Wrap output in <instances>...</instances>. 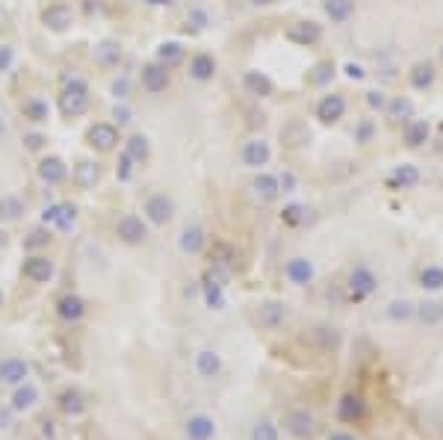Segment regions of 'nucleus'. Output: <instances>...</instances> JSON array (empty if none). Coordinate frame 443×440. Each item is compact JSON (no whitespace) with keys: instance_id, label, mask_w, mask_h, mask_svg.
I'll list each match as a JSON object with an SVG mask.
<instances>
[{"instance_id":"c03bdc74","label":"nucleus","mask_w":443,"mask_h":440,"mask_svg":"<svg viewBox=\"0 0 443 440\" xmlns=\"http://www.w3.org/2000/svg\"><path fill=\"white\" fill-rule=\"evenodd\" d=\"M51 246V231L48 228H33L24 236V248L27 251H38V248H48Z\"/></svg>"},{"instance_id":"cd10ccee","label":"nucleus","mask_w":443,"mask_h":440,"mask_svg":"<svg viewBox=\"0 0 443 440\" xmlns=\"http://www.w3.org/2000/svg\"><path fill=\"white\" fill-rule=\"evenodd\" d=\"M243 86L251 98H272V92H275V83L269 80V74L257 71V68H249L243 74Z\"/></svg>"},{"instance_id":"6e6552de","label":"nucleus","mask_w":443,"mask_h":440,"mask_svg":"<svg viewBox=\"0 0 443 440\" xmlns=\"http://www.w3.org/2000/svg\"><path fill=\"white\" fill-rule=\"evenodd\" d=\"M239 159H243V166L260 172L264 166H269V159H272V148L264 136H254L249 139V142H243V151H239Z\"/></svg>"},{"instance_id":"4d7b16f0","label":"nucleus","mask_w":443,"mask_h":440,"mask_svg":"<svg viewBox=\"0 0 443 440\" xmlns=\"http://www.w3.org/2000/svg\"><path fill=\"white\" fill-rule=\"evenodd\" d=\"M278 184H281V192H296V187H298V181H296L293 172H284V174H281Z\"/></svg>"},{"instance_id":"6ab92c4d","label":"nucleus","mask_w":443,"mask_h":440,"mask_svg":"<svg viewBox=\"0 0 443 440\" xmlns=\"http://www.w3.org/2000/svg\"><path fill=\"white\" fill-rule=\"evenodd\" d=\"M177 248L184 254H189V257H198L201 251L207 248V231L201 225H187L184 231H180V236H177Z\"/></svg>"},{"instance_id":"7ed1b4c3","label":"nucleus","mask_w":443,"mask_h":440,"mask_svg":"<svg viewBox=\"0 0 443 440\" xmlns=\"http://www.w3.org/2000/svg\"><path fill=\"white\" fill-rule=\"evenodd\" d=\"M281 426H284V431L296 440H313L319 431V419L308 408H290L284 414V419H281Z\"/></svg>"},{"instance_id":"5fc2aeb1","label":"nucleus","mask_w":443,"mask_h":440,"mask_svg":"<svg viewBox=\"0 0 443 440\" xmlns=\"http://www.w3.org/2000/svg\"><path fill=\"white\" fill-rule=\"evenodd\" d=\"M45 142H48V139H45L42 133H27V136H24V145H27L30 151H42Z\"/></svg>"},{"instance_id":"4c0bfd02","label":"nucleus","mask_w":443,"mask_h":440,"mask_svg":"<svg viewBox=\"0 0 443 440\" xmlns=\"http://www.w3.org/2000/svg\"><path fill=\"white\" fill-rule=\"evenodd\" d=\"M21 112L33 125H45L51 118V107H48V101H42V98H27V101L21 104Z\"/></svg>"},{"instance_id":"f704fd0d","label":"nucleus","mask_w":443,"mask_h":440,"mask_svg":"<svg viewBox=\"0 0 443 440\" xmlns=\"http://www.w3.org/2000/svg\"><path fill=\"white\" fill-rule=\"evenodd\" d=\"M125 154L133 159V163H148L151 159V142H148V136L145 133H133L127 142H125Z\"/></svg>"},{"instance_id":"f3484780","label":"nucleus","mask_w":443,"mask_h":440,"mask_svg":"<svg viewBox=\"0 0 443 440\" xmlns=\"http://www.w3.org/2000/svg\"><path fill=\"white\" fill-rule=\"evenodd\" d=\"M56 405H59V411H63L66 417L77 419V417H83V414L89 411V399H86V393H83V390H77V387H66L63 393L56 396Z\"/></svg>"},{"instance_id":"39448f33","label":"nucleus","mask_w":443,"mask_h":440,"mask_svg":"<svg viewBox=\"0 0 443 440\" xmlns=\"http://www.w3.org/2000/svg\"><path fill=\"white\" fill-rule=\"evenodd\" d=\"M346 110H349L346 98L340 92H328V95H322L316 101L313 115L319 118V125H337V122H343V118H346Z\"/></svg>"},{"instance_id":"58836bf2","label":"nucleus","mask_w":443,"mask_h":440,"mask_svg":"<svg viewBox=\"0 0 443 440\" xmlns=\"http://www.w3.org/2000/svg\"><path fill=\"white\" fill-rule=\"evenodd\" d=\"M180 59H184V45H180V42H160L157 45V63L160 66L174 68Z\"/></svg>"},{"instance_id":"a18cd8bd","label":"nucleus","mask_w":443,"mask_h":440,"mask_svg":"<svg viewBox=\"0 0 443 440\" xmlns=\"http://www.w3.org/2000/svg\"><path fill=\"white\" fill-rule=\"evenodd\" d=\"M251 440H278V426L272 419H260V423L251 429Z\"/></svg>"},{"instance_id":"b1692460","label":"nucleus","mask_w":443,"mask_h":440,"mask_svg":"<svg viewBox=\"0 0 443 440\" xmlns=\"http://www.w3.org/2000/svg\"><path fill=\"white\" fill-rule=\"evenodd\" d=\"M434 77H437V68H434L432 59H419V63H414L408 71V83L417 92H426L434 86Z\"/></svg>"},{"instance_id":"864d4df0","label":"nucleus","mask_w":443,"mask_h":440,"mask_svg":"<svg viewBox=\"0 0 443 440\" xmlns=\"http://www.w3.org/2000/svg\"><path fill=\"white\" fill-rule=\"evenodd\" d=\"M15 63V51L9 45H0V71H9Z\"/></svg>"},{"instance_id":"9b49d317","label":"nucleus","mask_w":443,"mask_h":440,"mask_svg":"<svg viewBox=\"0 0 443 440\" xmlns=\"http://www.w3.org/2000/svg\"><path fill=\"white\" fill-rule=\"evenodd\" d=\"M284 278L293 284V287H308L313 284V278H316V269H313V260L308 257H290L287 263H284Z\"/></svg>"},{"instance_id":"4be33fe9","label":"nucleus","mask_w":443,"mask_h":440,"mask_svg":"<svg viewBox=\"0 0 443 440\" xmlns=\"http://www.w3.org/2000/svg\"><path fill=\"white\" fill-rule=\"evenodd\" d=\"M287 38L293 45H298V48H311V45H316L322 38V24H316V21H296V24H290Z\"/></svg>"},{"instance_id":"a878e982","label":"nucleus","mask_w":443,"mask_h":440,"mask_svg":"<svg viewBox=\"0 0 443 440\" xmlns=\"http://www.w3.org/2000/svg\"><path fill=\"white\" fill-rule=\"evenodd\" d=\"M429 136H432V127H429V122H422V118H408L405 127H402V142L408 148H422L429 142Z\"/></svg>"},{"instance_id":"423d86ee","label":"nucleus","mask_w":443,"mask_h":440,"mask_svg":"<svg viewBox=\"0 0 443 440\" xmlns=\"http://www.w3.org/2000/svg\"><path fill=\"white\" fill-rule=\"evenodd\" d=\"M115 234H118V239H122L125 246H142L148 239V222L142 216H136V213H125L122 219H118Z\"/></svg>"},{"instance_id":"ea45409f","label":"nucleus","mask_w":443,"mask_h":440,"mask_svg":"<svg viewBox=\"0 0 443 440\" xmlns=\"http://www.w3.org/2000/svg\"><path fill=\"white\" fill-rule=\"evenodd\" d=\"M308 219H311L308 204H287L284 210H281V222H284L287 228H301V225H308Z\"/></svg>"},{"instance_id":"f257e3e1","label":"nucleus","mask_w":443,"mask_h":440,"mask_svg":"<svg viewBox=\"0 0 443 440\" xmlns=\"http://www.w3.org/2000/svg\"><path fill=\"white\" fill-rule=\"evenodd\" d=\"M59 110H63L66 118H77V115H83L89 110V86H86V80H80V77H71L63 95H59Z\"/></svg>"},{"instance_id":"4468645a","label":"nucleus","mask_w":443,"mask_h":440,"mask_svg":"<svg viewBox=\"0 0 443 440\" xmlns=\"http://www.w3.org/2000/svg\"><path fill=\"white\" fill-rule=\"evenodd\" d=\"M38 402H42V393H38V387L33 382H24V384H18L12 387V396H9V408L15 414H30Z\"/></svg>"},{"instance_id":"dca6fc26","label":"nucleus","mask_w":443,"mask_h":440,"mask_svg":"<svg viewBox=\"0 0 443 440\" xmlns=\"http://www.w3.org/2000/svg\"><path fill=\"white\" fill-rule=\"evenodd\" d=\"M24 382H30V364L24 357H4V361H0V384L18 387Z\"/></svg>"},{"instance_id":"0e129e2a","label":"nucleus","mask_w":443,"mask_h":440,"mask_svg":"<svg viewBox=\"0 0 443 440\" xmlns=\"http://www.w3.org/2000/svg\"><path fill=\"white\" fill-rule=\"evenodd\" d=\"M145 4H151V6H172V0H145Z\"/></svg>"},{"instance_id":"bf43d9fd","label":"nucleus","mask_w":443,"mask_h":440,"mask_svg":"<svg viewBox=\"0 0 443 440\" xmlns=\"http://www.w3.org/2000/svg\"><path fill=\"white\" fill-rule=\"evenodd\" d=\"M325 440H360V437L352 434V431H346V429H334V431H328Z\"/></svg>"},{"instance_id":"c9c22d12","label":"nucleus","mask_w":443,"mask_h":440,"mask_svg":"<svg viewBox=\"0 0 443 440\" xmlns=\"http://www.w3.org/2000/svg\"><path fill=\"white\" fill-rule=\"evenodd\" d=\"M355 6H358L355 0H325V4H322V9H325L331 24H346L355 15Z\"/></svg>"},{"instance_id":"e2e57ef3","label":"nucleus","mask_w":443,"mask_h":440,"mask_svg":"<svg viewBox=\"0 0 443 440\" xmlns=\"http://www.w3.org/2000/svg\"><path fill=\"white\" fill-rule=\"evenodd\" d=\"M251 6H272V4H278V0H249Z\"/></svg>"},{"instance_id":"13d9d810","label":"nucleus","mask_w":443,"mask_h":440,"mask_svg":"<svg viewBox=\"0 0 443 440\" xmlns=\"http://www.w3.org/2000/svg\"><path fill=\"white\" fill-rule=\"evenodd\" d=\"M113 118H115L118 125H127L130 118H133V112H130V110H127L125 104H115V107H113Z\"/></svg>"},{"instance_id":"20e7f679","label":"nucleus","mask_w":443,"mask_h":440,"mask_svg":"<svg viewBox=\"0 0 443 440\" xmlns=\"http://www.w3.org/2000/svg\"><path fill=\"white\" fill-rule=\"evenodd\" d=\"M145 222L148 225H157V228H166L172 219H174V198L166 195V192H154L148 201H145Z\"/></svg>"},{"instance_id":"c756f323","label":"nucleus","mask_w":443,"mask_h":440,"mask_svg":"<svg viewBox=\"0 0 443 440\" xmlns=\"http://www.w3.org/2000/svg\"><path fill=\"white\" fill-rule=\"evenodd\" d=\"M122 59H125V51L118 42H113V38H104V42L95 45V63L100 68H118Z\"/></svg>"},{"instance_id":"f03ea898","label":"nucleus","mask_w":443,"mask_h":440,"mask_svg":"<svg viewBox=\"0 0 443 440\" xmlns=\"http://www.w3.org/2000/svg\"><path fill=\"white\" fill-rule=\"evenodd\" d=\"M375 290H378V275L367 263H355L346 275V295L352 302H364Z\"/></svg>"},{"instance_id":"7c9ffc66","label":"nucleus","mask_w":443,"mask_h":440,"mask_svg":"<svg viewBox=\"0 0 443 440\" xmlns=\"http://www.w3.org/2000/svg\"><path fill=\"white\" fill-rule=\"evenodd\" d=\"M419 181H422V174H419V169H417L414 163L396 166V169L390 172V177H387V184H390L393 189H414V187H419Z\"/></svg>"},{"instance_id":"a19ab883","label":"nucleus","mask_w":443,"mask_h":440,"mask_svg":"<svg viewBox=\"0 0 443 440\" xmlns=\"http://www.w3.org/2000/svg\"><path fill=\"white\" fill-rule=\"evenodd\" d=\"M311 340H316L322 349H337L340 340H343V334H340V328H334V325H316L311 331Z\"/></svg>"},{"instance_id":"393cba45","label":"nucleus","mask_w":443,"mask_h":440,"mask_svg":"<svg viewBox=\"0 0 443 440\" xmlns=\"http://www.w3.org/2000/svg\"><path fill=\"white\" fill-rule=\"evenodd\" d=\"M216 56L213 53H195L192 59H189V77L195 80V83H210V80L216 77Z\"/></svg>"},{"instance_id":"052dcab7","label":"nucleus","mask_w":443,"mask_h":440,"mask_svg":"<svg viewBox=\"0 0 443 440\" xmlns=\"http://www.w3.org/2000/svg\"><path fill=\"white\" fill-rule=\"evenodd\" d=\"M346 77L360 80V77H364V66H358V63H346Z\"/></svg>"},{"instance_id":"603ef678","label":"nucleus","mask_w":443,"mask_h":440,"mask_svg":"<svg viewBox=\"0 0 443 440\" xmlns=\"http://www.w3.org/2000/svg\"><path fill=\"white\" fill-rule=\"evenodd\" d=\"M110 92L118 98V101H125V98H127V92H130V80H127V77H118V80H113Z\"/></svg>"},{"instance_id":"bb28decb","label":"nucleus","mask_w":443,"mask_h":440,"mask_svg":"<svg viewBox=\"0 0 443 440\" xmlns=\"http://www.w3.org/2000/svg\"><path fill=\"white\" fill-rule=\"evenodd\" d=\"M251 192L254 198H260L264 204H272L275 198L281 195V184H278V177L269 174V172H257V177L251 181Z\"/></svg>"},{"instance_id":"680f3d73","label":"nucleus","mask_w":443,"mask_h":440,"mask_svg":"<svg viewBox=\"0 0 443 440\" xmlns=\"http://www.w3.org/2000/svg\"><path fill=\"white\" fill-rule=\"evenodd\" d=\"M189 21H195V27L201 30V27H207V15L201 12V9H192V12H189Z\"/></svg>"},{"instance_id":"72a5a7b5","label":"nucleus","mask_w":443,"mask_h":440,"mask_svg":"<svg viewBox=\"0 0 443 440\" xmlns=\"http://www.w3.org/2000/svg\"><path fill=\"white\" fill-rule=\"evenodd\" d=\"M71 177H74V184H77V187L92 189V187L100 181V166L92 163V159H80V163L74 166V172H71Z\"/></svg>"},{"instance_id":"69168bd1","label":"nucleus","mask_w":443,"mask_h":440,"mask_svg":"<svg viewBox=\"0 0 443 440\" xmlns=\"http://www.w3.org/2000/svg\"><path fill=\"white\" fill-rule=\"evenodd\" d=\"M4 302H6V298H4V290H0V308H4Z\"/></svg>"},{"instance_id":"9d476101","label":"nucleus","mask_w":443,"mask_h":440,"mask_svg":"<svg viewBox=\"0 0 443 440\" xmlns=\"http://www.w3.org/2000/svg\"><path fill=\"white\" fill-rule=\"evenodd\" d=\"M192 370L201 382H213V378L222 375L225 364H222V355L216 349H198L195 357H192Z\"/></svg>"},{"instance_id":"f8f14e48","label":"nucleus","mask_w":443,"mask_h":440,"mask_svg":"<svg viewBox=\"0 0 443 440\" xmlns=\"http://www.w3.org/2000/svg\"><path fill=\"white\" fill-rule=\"evenodd\" d=\"M216 431H219L216 419L210 414H201V411L198 414H189L187 423H184V437L187 440H213Z\"/></svg>"},{"instance_id":"49530a36","label":"nucleus","mask_w":443,"mask_h":440,"mask_svg":"<svg viewBox=\"0 0 443 440\" xmlns=\"http://www.w3.org/2000/svg\"><path fill=\"white\" fill-rule=\"evenodd\" d=\"M367 107L372 110V112H385L387 110V104H390V98H387V92H381V89H372V92H367Z\"/></svg>"},{"instance_id":"37998d69","label":"nucleus","mask_w":443,"mask_h":440,"mask_svg":"<svg viewBox=\"0 0 443 440\" xmlns=\"http://www.w3.org/2000/svg\"><path fill=\"white\" fill-rule=\"evenodd\" d=\"M74 225H77V207H74V204H56L53 228L63 231V234H68V231H74Z\"/></svg>"},{"instance_id":"412c9836","label":"nucleus","mask_w":443,"mask_h":440,"mask_svg":"<svg viewBox=\"0 0 443 440\" xmlns=\"http://www.w3.org/2000/svg\"><path fill=\"white\" fill-rule=\"evenodd\" d=\"M257 323L264 325L266 331H275L287 323V305L284 302H275V298H269V302H264L257 308Z\"/></svg>"},{"instance_id":"1a4fd4ad","label":"nucleus","mask_w":443,"mask_h":440,"mask_svg":"<svg viewBox=\"0 0 443 440\" xmlns=\"http://www.w3.org/2000/svg\"><path fill=\"white\" fill-rule=\"evenodd\" d=\"M21 272L27 281L33 284H51V278L56 275V263L45 254H30L24 263H21Z\"/></svg>"},{"instance_id":"09e8293b","label":"nucleus","mask_w":443,"mask_h":440,"mask_svg":"<svg viewBox=\"0 0 443 440\" xmlns=\"http://www.w3.org/2000/svg\"><path fill=\"white\" fill-rule=\"evenodd\" d=\"M133 159L127 157V154H122V157H118V163H115V177H118V181H122V184H127V181H133Z\"/></svg>"},{"instance_id":"6e6d98bb","label":"nucleus","mask_w":443,"mask_h":440,"mask_svg":"<svg viewBox=\"0 0 443 440\" xmlns=\"http://www.w3.org/2000/svg\"><path fill=\"white\" fill-rule=\"evenodd\" d=\"M15 426V411L6 405V408H0V431H9Z\"/></svg>"},{"instance_id":"2f4dec72","label":"nucleus","mask_w":443,"mask_h":440,"mask_svg":"<svg viewBox=\"0 0 443 440\" xmlns=\"http://www.w3.org/2000/svg\"><path fill=\"white\" fill-rule=\"evenodd\" d=\"M414 319H419V325H426V328L443 325V302H437V298H422V302H417Z\"/></svg>"},{"instance_id":"a211bd4d","label":"nucleus","mask_w":443,"mask_h":440,"mask_svg":"<svg viewBox=\"0 0 443 440\" xmlns=\"http://www.w3.org/2000/svg\"><path fill=\"white\" fill-rule=\"evenodd\" d=\"M172 83V74L166 66H160V63H148L142 66V89L148 95H160V92H166Z\"/></svg>"},{"instance_id":"473e14b6","label":"nucleus","mask_w":443,"mask_h":440,"mask_svg":"<svg viewBox=\"0 0 443 440\" xmlns=\"http://www.w3.org/2000/svg\"><path fill=\"white\" fill-rule=\"evenodd\" d=\"M385 316L396 325L411 323V319L417 316V305L411 302V298H393V302H387V308H385Z\"/></svg>"},{"instance_id":"de8ad7c7","label":"nucleus","mask_w":443,"mask_h":440,"mask_svg":"<svg viewBox=\"0 0 443 440\" xmlns=\"http://www.w3.org/2000/svg\"><path fill=\"white\" fill-rule=\"evenodd\" d=\"M411 110H414V107H411L408 98H393V101L387 104V110H385V112H387L390 118H408V115H411Z\"/></svg>"},{"instance_id":"2eb2a0df","label":"nucleus","mask_w":443,"mask_h":440,"mask_svg":"<svg viewBox=\"0 0 443 440\" xmlns=\"http://www.w3.org/2000/svg\"><path fill=\"white\" fill-rule=\"evenodd\" d=\"M201 293H204V305H207L210 310H222V308L228 305V298H225V278L216 272V266L207 272Z\"/></svg>"},{"instance_id":"e433bc0d","label":"nucleus","mask_w":443,"mask_h":440,"mask_svg":"<svg viewBox=\"0 0 443 440\" xmlns=\"http://www.w3.org/2000/svg\"><path fill=\"white\" fill-rule=\"evenodd\" d=\"M419 287L426 293H440L443 290V266L440 263H426L419 269Z\"/></svg>"},{"instance_id":"5701e85b","label":"nucleus","mask_w":443,"mask_h":440,"mask_svg":"<svg viewBox=\"0 0 443 440\" xmlns=\"http://www.w3.org/2000/svg\"><path fill=\"white\" fill-rule=\"evenodd\" d=\"M56 316L63 319V323H80V319L86 316V302L77 293L59 295L56 298Z\"/></svg>"},{"instance_id":"ddd939ff","label":"nucleus","mask_w":443,"mask_h":440,"mask_svg":"<svg viewBox=\"0 0 443 440\" xmlns=\"http://www.w3.org/2000/svg\"><path fill=\"white\" fill-rule=\"evenodd\" d=\"M86 142L95 148V151H113L118 145V127L110 125V122H98L86 130Z\"/></svg>"},{"instance_id":"0eeeda50","label":"nucleus","mask_w":443,"mask_h":440,"mask_svg":"<svg viewBox=\"0 0 443 440\" xmlns=\"http://www.w3.org/2000/svg\"><path fill=\"white\" fill-rule=\"evenodd\" d=\"M367 399L360 393H343L337 402V419L340 423H349V426H358L367 419Z\"/></svg>"},{"instance_id":"c85d7f7f","label":"nucleus","mask_w":443,"mask_h":440,"mask_svg":"<svg viewBox=\"0 0 443 440\" xmlns=\"http://www.w3.org/2000/svg\"><path fill=\"white\" fill-rule=\"evenodd\" d=\"M38 177H42V181L48 184V187H59L68 177V166L63 163V159L59 157H45L42 163H38Z\"/></svg>"},{"instance_id":"8fccbe9b","label":"nucleus","mask_w":443,"mask_h":440,"mask_svg":"<svg viewBox=\"0 0 443 440\" xmlns=\"http://www.w3.org/2000/svg\"><path fill=\"white\" fill-rule=\"evenodd\" d=\"M331 77H334V66H331V63H319V66L313 68V74H311V83H313V86H322V83H328Z\"/></svg>"},{"instance_id":"79ce46f5","label":"nucleus","mask_w":443,"mask_h":440,"mask_svg":"<svg viewBox=\"0 0 443 440\" xmlns=\"http://www.w3.org/2000/svg\"><path fill=\"white\" fill-rule=\"evenodd\" d=\"M24 213H27V207L21 198H15V195L0 198V219H4V222H18Z\"/></svg>"},{"instance_id":"aec40b11","label":"nucleus","mask_w":443,"mask_h":440,"mask_svg":"<svg viewBox=\"0 0 443 440\" xmlns=\"http://www.w3.org/2000/svg\"><path fill=\"white\" fill-rule=\"evenodd\" d=\"M42 24H45L51 33H66V30H71V24H74V12H71V6H66V4H53V6H48V9L42 12Z\"/></svg>"},{"instance_id":"3c124183","label":"nucleus","mask_w":443,"mask_h":440,"mask_svg":"<svg viewBox=\"0 0 443 440\" xmlns=\"http://www.w3.org/2000/svg\"><path fill=\"white\" fill-rule=\"evenodd\" d=\"M216 257H213V266H225V263H231V257H234V251H231V246H225V243H219L216 248Z\"/></svg>"}]
</instances>
